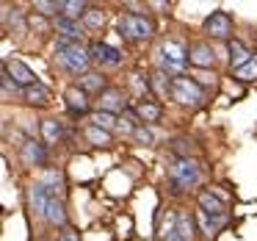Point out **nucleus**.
Here are the masks:
<instances>
[{
    "label": "nucleus",
    "mask_w": 257,
    "mask_h": 241,
    "mask_svg": "<svg viewBox=\"0 0 257 241\" xmlns=\"http://www.w3.org/2000/svg\"><path fill=\"white\" fill-rule=\"evenodd\" d=\"M56 61L61 69L72 75H86L89 72V47H83L80 42H67V39H58L56 45Z\"/></svg>",
    "instance_id": "nucleus-1"
},
{
    "label": "nucleus",
    "mask_w": 257,
    "mask_h": 241,
    "mask_svg": "<svg viewBox=\"0 0 257 241\" xmlns=\"http://www.w3.org/2000/svg\"><path fill=\"white\" fill-rule=\"evenodd\" d=\"M161 64H163V72L180 75L188 67V47L180 45L177 39H166L161 47Z\"/></svg>",
    "instance_id": "nucleus-2"
},
{
    "label": "nucleus",
    "mask_w": 257,
    "mask_h": 241,
    "mask_svg": "<svg viewBox=\"0 0 257 241\" xmlns=\"http://www.w3.org/2000/svg\"><path fill=\"white\" fill-rule=\"evenodd\" d=\"M119 34L130 42H144L155 34V25L141 14H124V17H119Z\"/></svg>",
    "instance_id": "nucleus-3"
},
{
    "label": "nucleus",
    "mask_w": 257,
    "mask_h": 241,
    "mask_svg": "<svg viewBox=\"0 0 257 241\" xmlns=\"http://www.w3.org/2000/svg\"><path fill=\"white\" fill-rule=\"evenodd\" d=\"M172 100H177L180 106H202V100H205V89H202L199 84H196L194 78H174L172 84Z\"/></svg>",
    "instance_id": "nucleus-4"
},
{
    "label": "nucleus",
    "mask_w": 257,
    "mask_h": 241,
    "mask_svg": "<svg viewBox=\"0 0 257 241\" xmlns=\"http://www.w3.org/2000/svg\"><path fill=\"white\" fill-rule=\"evenodd\" d=\"M169 175H172L174 191L194 189V186L199 183V167H196L194 161H188V158H180V161H174L172 169H169Z\"/></svg>",
    "instance_id": "nucleus-5"
},
{
    "label": "nucleus",
    "mask_w": 257,
    "mask_h": 241,
    "mask_svg": "<svg viewBox=\"0 0 257 241\" xmlns=\"http://www.w3.org/2000/svg\"><path fill=\"white\" fill-rule=\"evenodd\" d=\"M205 34L213 36V39H229V34H232V17L227 12H213L205 20Z\"/></svg>",
    "instance_id": "nucleus-6"
},
{
    "label": "nucleus",
    "mask_w": 257,
    "mask_h": 241,
    "mask_svg": "<svg viewBox=\"0 0 257 241\" xmlns=\"http://www.w3.org/2000/svg\"><path fill=\"white\" fill-rule=\"evenodd\" d=\"M3 72H6L9 78H12L14 84L20 86V89H28V86L39 84V81H36V75H34V69H31L28 64L17 61V58H14V61H6V64H3Z\"/></svg>",
    "instance_id": "nucleus-7"
},
{
    "label": "nucleus",
    "mask_w": 257,
    "mask_h": 241,
    "mask_svg": "<svg viewBox=\"0 0 257 241\" xmlns=\"http://www.w3.org/2000/svg\"><path fill=\"white\" fill-rule=\"evenodd\" d=\"M89 56H91V61H97L100 67H119V64H122V53L111 45H102V42H94V45L89 47Z\"/></svg>",
    "instance_id": "nucleus-8"
},
{
    "label": "nucleus",
    "mask_w": 257,
    "mask_h": 241,
    "mask_svg": "<svg viewBox=\"0 0 257 241\" xmlns=\"http://www.w3.org/2000/svg\"><path fill=\"white\" fill-rule=\"evenodd\" d=\"M188 61L194 64V67L199 69H207L216 64V53H213L210 45H205V42H196V45L188 47Z\"/></svg>",
    "instance_id": "nucleus-9"
},
{
    "label": "nucleus",
    "mask_w": 257,
    "mask_h": 241,
    "mask_svg": "<svg viewBox=\"0 0 257 241\" xmlns=\"http://www.w3.org/2000/svg\"><path fill=\"white\" fill-rule=\"evenodd\" d=\"M64 100H67L69 114H75V117H80V114L89 111V95H86L80 86H69V89L64 92Z\"/></svg>",
    "instance_id": "nucleus-10"
},
{
    "label": "nucleus",
    "mask_w": 257,
    "mask_h": 241,
    "mask_svg": "<svg viewBox=\"0 0 257 241\" xmlns=\"http://www.w3.org/2000/svg\"><path fill=\"white\" fill-rule=\"evenodd\" d=\"M23 164H25V167H45V164H47L45 144H36L34 139L25 141V144H23Z\"/></svg>",
    "instance_id": "nucleus-11"
},
{
    "label": "nucleus",
    "mask_w": 257,
    "mask_h": 241,
    "mask_svg": "<svg viewBox=\"0 0 257 241\" xmlns=\"http://www.w3.org/2000/svg\"><path fill=\"white\" fill-rule=\"evenodd\" d=\"M50 191L45 189V186L42 183H34L28 189V202H31V211H36V213H42V216H45L47 213V205H50Z\"/></svg>",
    "instance_id": "nucleus-12"
},
{
    "label": "nucleus",
    "mask_w": 257,
    "mask_h": 241,
    "mask_svg": "<svg viewBox=\"0 0 257 241\" xmlns=\"http://www.w3.org/2000/svg\"><path fill=\"white\" fill-rule=\"evenodd\" d=\"M56 28H58V34H61V39H67V42H80L83 39V25H80L78 20L58 17Z\"/></svg>",
    "instance_id": "nucleus-13"
},
{
    "label": "nucleus",
    "mask_w": 257,
    "mask_h": 241,
    "mask_svg": "<svg viewBox=\"0 0 257 241\" xmlns=\"http://www.w3.org/2000/svg\"><path fill=\"white\" fill-rule=\"evenodd\" d=\"M102 108L100 111H108V114H116V111H127V103H124V95L119 89H105L102 92Z\"/></svg>",
    "instance_id": "nucleus-14"
},
{
    "label": "nucleus",
    "mask_w": 257,
    "mask_h": 241,
    "mask_svg": "<svg viewBox=\"0 0 257 241\" xmlns=\"http://www.w3.org/2000/svg\"><path fill=\"white\" fill-rule=\"evenodd\" d=\"M199 205L205 213H210V216H224L227 213V205H224L221 197H216L213 191H202L199 194Z\"/></svg>",
    "instance_id": "nucleus-15"
},
{
    "label": "nucleus",
    "mask_w": 257,
    "mask_h": 241,
    "mask_svg": "<svg viewBox=\"0 0 257 241\" xmlns=\"http://www.w3.org/2000/svg\"><path fill=\"white\" fill-rule=\"evenodd\" d=\"M50 89H47L45 84H34V86H28V89H23V100L25 103H31V106H47L50 103Z\"/></svg>",
    "instance_id": "nucleus-16"
},
{
    "label": "nucleus",
    "mask_w": 257,
    "mask_h": 241,
    "mask_svg": "<svg viewBox=\"0 0 257 241\" xmlns=\"http://www.w3.org/2000/svg\"><path fill=\"white\" fill-rule=\"evenodd\" d=\"M45 219L53 224V227H67V208H64V202L58 200V197H53V200H50Z\"/></svg>",
    "instance_id": "nucleus-17"
},
{
    "label": "nucleus",
    "mask_w": 257,
    "mask_h": 241,
    "mask_svg": "<svg viewBox=\"0 0 257 241\" xmlns=\"http://www.w3.org/2000/svg\"><path fill=\"white\" fill-rule=\"evenodd\" d=\"M39 183L45 186L47 191H50V197H58V200H61V191H64V178H61V172H53V169H47V172L39 178Z\"/></svg>",
    "instance_id": "nucleus-18"
},
{
    "label": "nucleus",
    "mask_w": 257,
    "mask_h": 241,
    "mask_svg": "<svg viewBox=\"0 0 257 241\" xmlns=\"http://www.w3.org/2000/svg\"><path fill=\"white\" fill-rule=\"evenodd\" d=\"M194 230H196L194 216H191L188 211H180V213H177V227H174V233L183 235L185 241H194Z\"/></svg>",
    "instance_id": "nucleus-19"
},
{
    "label": "nucleus",
    "mask_w": 257,
    "mask_h": 241,
    "mask_svg": "<svg viewBox=\"0 0 257 241\" xmlns=\"http://www.w3.org/2000/svg\"><path fill=\"white\" fill-rule=\"evenodd\" d=\"M86 12H89V6L86 3H80V0H61V17L67 20H83Z\"/></svg>",
    "instance_id": "nucleus-20"
},
{
    "label": "nucleus",
    "mask_w": 257,
    "mask_h": 241,
    "mask_svg": "<svg viewBox=\"0 0 257 241\" xmlns=\"http://www.w3.org/2000/svg\"><path fill=\"white\" fill-rule=\"evenodd\" d=\"M229 56H232V58H229V64H232V72H235V69H240L243 64H249L254 53H249L240 42H229Z\"/></svg>",
    "instance_id": "nucleus-21"
},
{
    "label": "nucleus",
    "mask_w": 257,
    "mask_h": 241,
    "mask_svg": "<svg viewBox=\"0 0 257 241\" xmlns=\"http://www.w3.org/2000/svg\"><path fill=\"white\" fill-rule=\"evenodd\" d=\"M136 117L141 119V122H158V119L163 117V108L158 106V103H139L136 106Z\"/></svg>",
    "instance_id": "nucleus-22"
},
{
    "label": "nucleus",
    "mask_w": 257,
    "mask_h": 241,
    "mask_svg": "<svg viewBox=\"0 0 257 241\" xmlns=\"http://www.w3.org/2000/svg\"><path fill=\"white\" fill-rule=\"evenodd\" d=\"M42 139L47 141V144H58V141L64 139V128L58 119H45L42 122Z\"/></svg>",
    "instance_id": "nucleus-23"
},
{
    "label": "nucleus",
    "mask_w": 257,
    "mask_h": 241,
    "mask_svg": "<svg viewBox=\"0 0 257 241\" xmlns=\"http://www.w3.org/2000/svg\"><path fill=\"white\" fill-rule=\"evenodd\" d=\"M80 89L86 92V95H89V92H105V78H102L100 72H86V75H80Z\"/></svg>",
    "instance_id": "nucleus-24"
},
{
    "label": "nucleus",
    "mask_w": 257,
    "mask_h": 241,
    "mask_svg": "<svg viewBox=\"0 0 257 241\" xmlns=\"http://www.w3.org/2000/svg\"><path fill=\"white\" fill-rule=\"evenodd\" d=\"M172 84H174V81H169V75L163 72V69L150 78V86H152V92H155L158 97H169V95H172Z\"/></svg>",
    "instance_id": "nucleus-25"
},
{
    "label": "nucleus",
    "mask_w": 257,
    "mask_h": 241,
    "mask_svg": "<svg viewBox=\"0 0 257 241\" xmlns=\"http://www.w3.org/2000/svg\"><path fill=\"white\" fill-rule=\"evenodd\" d=\"M102 25H105V12H102V9L89 6V12H86V17H83V28H89V31H100Z\"/></svg>",
    "instance_id": "nucleus-26"
},
{
    "label": "nucleus",
    "mask_w": 257,
    "mask_h": 241,
    "mask_svg": "<svg viewBox=\"0 0 257 241\" xmlns=\"http://www.w3.org/2000/svg\"><path fill=\"white\" fill-rule=\"evenodd\" d=\"M86 139H89L94 147H108L111 144V133L102 130V128H97V125H89V128H86Z\"/></svg>",
    "instance_id": "nucleus-27"
},
{
    "label": "nucleus",
    "mask_w": 257,
    "mask_h": 241,
    "mask_svg": "<svg viewBox=\"0 0 257 241\" xmlns=\"http://www.w3.org/2000/svg\"><path fill=\"white\" fill-rule=\"evenodd\" d=\"M116 122H119L116 114H108V111H94V114H91V125H97V128L108 130V133L116 128Z\"/></svg>",
    "instance_id": "nucleus-28"
},
{
    "label": "nucleus",
    "mask_w": 257,
    "mask_h": 241,
    "mask_svg": "<svg viewBox=\"0 0 257 241\" xmlns=\"http://www.w3.org/2000/svg\"><path fill=\"white\" fill-rule=\"evenodd\" d=\"M235 78L243 81V84H249V81H257V53L251 56L249 64H243L240 69H235Z\"/></svg>",
    "instance_id": "nucleus-29"
},
{
    "label": "nucleus",
    "mask_w": 257,
    "mask_h": 241,
    "mask_svg": "<svg viewBox=\"0 0 257 241\" xmlns=\"http://www.w3.org/2000/svg\"><path fill=\"white\" fill-rule=\"evenodd\" d=\"M199 222H202V227H205V233H207V235H213V233H216V230L224 224V216H216V219H213L210 213L202 211V213H199Z\"/></svg>",
    "instance_id": "nucleus-30"
},
{
    "label": "nucleus",
    "mask_w": 257,
    "mask_h": 241,
    "mask_svg": "<svg viewBox=\"0 0 257 241\" xmlns=\"http://www.w3.org/2000/svg\"><path fill=\"white\" fill-rule=\"evenodd\" d=\"M34 12H39L42 17L58 14V12H61V0H58V3H50V0H36V3H34Z\"/></svg>",
    "instance_id": "nucleus-31"
},
{
    "label": "nucleus",
    "mask_w": 257,
    "mask_h": 241,
    "mask_svg": "<svg viewBox=\"0 0 257 241\" xmlns=\"http://www.w3.org/2000/svg\"><path fill=\"white\" fill-rule=\"evenodd\" d=\"M130 86H133V89L139 92L141 97H147V95H150V92H152L150 81H147V78H144V75H141V72H136L133 78H130Z\"/></svg>",
    "instance_id": "nucleus-32"
},
{
    "label": "nucleus",
    "mask_w": 257,
    "mask_h": 241,
    "mask_svg": "<svg viewBox=\"0 0 257 241\" xmlns=\"http://www.w3.org/2000/svg\"><path fill=\"white\" fill-rule=\"evenodd\" d=\"M133 139L139 141V144H155V133H152V130L147 128V125H139V128H136Z\"/></svg>",
    "instance_id": "nucleus-33"
},
{
    "label": "nucleus",
    "mask_w": 257,
    "mask_h": 241,
    "mask_svg": "<svg viewBox=\"0 0 257 241\" xmlns=\"http://www.w3.org/2000/svg\"><path fill=\"white\" fill-rule=\"evenodd\" d=\"M28 28L39 31V34H47V31H50V25H47V20L42 17V14H31V17H28Z\"/></svg>",
    "instance_id": "nucleus-34"
},
{
    "label": "nucleus",
    "mask_w": 257,
    "mask_h": 241,
    "mask_svg": "<svg viewBox=\"0 0 257 241\" xmlns=\"http://www.w3.org/2000/svg\"><path fill=\"white\" fill-rule=\"evenodd\" d=\"M191 147H194V141H191V139H174V152H177V155H185Z\"/></svg>",
    "instance_id": "nucleus-35"
},
{
    "label": "nucleus",
    "mask_w": 257,
    "mask_h": 241,
    "mask_svg": "<svg viewBox=\"0 0 257 241\" xmlns=\"http://www.w3.org/2000/svg\"><path fill=\"white\" fill-rule=\"evenodd\" d=\"M61 241H78V233H72V230H67V233L61 235Z\"/></svg>",
    "instance_id": "nucleus-36"
},
{
    "label": "nucleus",
    "mask_w": 257,
    "mask_h": 241,
    "mask_svg": "<svg viewBox=\"0 0 257 241\" xmlns=\"http://www.w3.org/2000/svg\"><path fill=\"white\" fill-rule=\"evenodd\" d=\"M166 241H185V238H183V235H177V233H172V235H169Z\"/></svg>",
    "instance_id": "nucleus-37"
}]
</instances>
